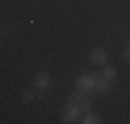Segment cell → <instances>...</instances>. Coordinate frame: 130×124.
<instances>
[{
  "label": "cell",
  "mask_w": 130,
  "mask_h": 124,
  "mask_svg": "<svg viewBox=\"0 0 130 124\" xmlns=\"http://www.w3.org/2000/svg\"><path fill=\"white\" fill-rule=\"evenodd\" d=\"M80 118H83V110H80V105L74 103V101H68L66 105H64L62 110V122H78Z\"/></svg>",
  "instance_id": "cell-1"
},
{
  "label": "cell",
  "mask_w": 130,
  "mask_h": 124,
  "mask_svg": "<svg viewBox=\"0 0 130 124\" xmlns=\"http://www.w3.org/2000/svg\"><path fill=\"white\" fill-rule=\"evenodd\" d=\"M95 81H97V76L95 74H80L78 79H76V83H74V89H78V91H83V93H91L95 91Z\"/></svg>",
  "instance_id": "cell-2"
},
{
  "label": "cell",
  "mask_w": 130,
  "mask_h": 124,
  "mask_svg": "<svg viewBox=\"0 0 130 124\" xmlns=\"http://www.w3.org/2000/svg\"><path fill=\"white\" fill-rule=\"evenodd\" d=\"M50 85H52V74L47 70H39L33 79V87L39 91H45V89H50Z\"/></svg>",
  "instance_id": "cell-3"
},
{
  "label": "cell",
  "mask_w": 130,
  "mask_h": 124,
  "mask_svg": "<svg viewBox=\"0 0 130 124\" xmlns=\"http://www.w3.org/2000/svg\"><path fill=\"white\" fill-rule=\"evenodd\" d=\"M89 60H91V64H95V66H103L107 62V52L103 48H93L89 52Z\"/></svg>",
  "instance_id": "cell-4"
},
{
  "label": "cell",
  "mask_w": 130,
  "mask_h": 124,
  "mask_svg": "<svg viewBox=\"0 0 130 124\" xmlns=\"http://www.w3.org/2000/svg\"><path fill=\"white\" fill-rule=\"evenodd\" d=\"M111 89V81L105 79L103 74H97V81H95V93H107Z\"/></svg>",
  "instance_id": "cell-5"
},
{
  "label": "cell",
  "mask_w": 130,
  "mask_h": 124,
  "mask_svg": "<svg viewBox=\"0 0 130 124\" xmlns=\"http://www.w3.org/2000/svg\"><path fill=\"white\" fill-rule=\"evenodd\" d=\"M70 101H74V103H78V105H83L85 101H89V93H83V91L74 89L72 95H70Z\"/></svg>",
  "instance_id": "cell-6"
},
{
  "label": "cell",
  "mask_w": 130,
  "mask_h": 124,
  "mask_svg": "<svg viewBox=\"0 0 130 124\" xmlns=\"http://www.w3.org/2000/svg\"><path fill=\"white\" fill-rule=\"evenodd\" d=\"M80 122L83 124H99L101 120H99V116H97L95 112H85L83 118H80Z\"/></svg>",
  "instance_id": "cell-7"
},
{
  "label": "cell",
  "mask_w": 130,
  "mask_h": 124,
  "mask_svg": "<svg viewBox=\"0 0 130 124\" xmlns=\"http://www.w3.org/2000/svg\"><path fill=\"white\" fill-rule=\"evenodd\" d=\"M101 74L105 76V79H109V81H116V76H118V70L113 68V66H105V68L101 70Z\"/></svg>",
  "instance_id": "cell-8"
},
{
  "label": "cell",
  "mask_w": 130,
  "mask_h": 124,
  "mask_svg": "<svg viewBox=\"0 0 130 124\" xmlns=\"http://www.w3.org/2000/svg\"><path fill=\"white\" fill-rule=\"evenodd\" d=\"M33 97H35V93H33V91H29V89L23 93V99H25V101H33Z\"/></svg>",
  "instance_id": "cell-9"
},
{
  "label": "cell",
  "mask_w": 130,
  "mask_h": 124,
  "mask_svg": "<svg viewBox=\"0 0 130 124\" xmlns=\"http://www.w3.org/2000/svg\"><path fill=\"white\" fill-rule=\"evenodd\" d=\"M80 110H83V114L85 112H91V101H85L83 105H80Z\"/></svg>",
  "instance_id": "cell-10"
},
{
  "label": "cell",
  "mask_w": 130,
  "mask_h": 124,
  "mask_svg": "<svg viewBox=\"0 0 130 124\" xmlns=\"http://www.w3.org/2000/svg\"><path fill=\"white\" fill-rule=\"evenodd\" d=\"M124 58H126V62L130 64V48H126V52H124Z\"/></svg>",
  "instance_id": "cell-11"
}]
</instances>
